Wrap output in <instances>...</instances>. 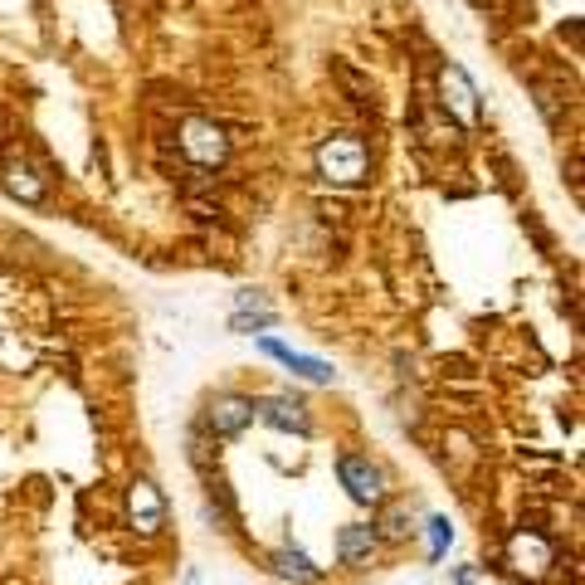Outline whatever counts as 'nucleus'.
Wrapping results in <instances>:
<instances>
[{
	"instance_id": "nucleus-1",
	"label": "nucleus",
	"mask_w": 585,
	"mask_h": 585,
	"mask_svg": "<svg viewBox=\"0 0 585 585\" xmlns=\"http://www.w3.org/2000/svg\"><path fill=\"white\" fill-rule=\"evenodd\" d=\"M318 176L332 181V186H362L371 176V147L356 133H332L318 142Z\"/></svg>"
},
{
	"instance_id": "nucleus-2",
	"label": "nucleus",
	"mask_w": 585,
	"mask_h": 585,
	"mask_svg": "<svg viewBox=\"0 0 585 585\" xmlns=\"http://www.w3.org/2000/svg\"><path fill=\"white\" fill-rule=\"evenodd\" d=\"M176 147H181V157L191 161V167H200V171H220L225 161H230V133H225L215 117H186V123L176 127Z\"/></svg>"
},
{
	"instance_id": "nucleus-3",
	"label": "nucleus",
	"mask_w": 585,
	"mask_h": 585,
	"mask_svg": "<svg viewBox=\"0 0 585 585\" xmlns=\"http://www.w3.org/2000/svg\"><path fill=\"white\" fill-rule=\"evenodd\" d=\"M507 566L532 585L547 581L551 566H557V541L547 532H537V527H517V532L507 537Z\"/></svg>"
},
{
	"instance_id": "nucleus-4",
	"label": "nucleus",
	"mask_w": 585,
	"mask_h": 585,
	"mask_svg": "<svg viewBox=\"0 0 585 585\" xmlns=\"http://www.w3.org/2000/svg\"><path fill=\"white\" fill-rule=\"evenodd\" d=\"M337 479L346 487V497L362 507H381L386 503V473L371 454H356V449H342L337 454Z\"/></svg>"
},
{
	"instance_id": "nucleus-5",
	"label": "nucleus",
	"mask_w": 585,
	"mask_h": 585,
	"mask_svg": "<svg viewBox=\"0 0 585 585\" xmlns=\"http://www.w3.org/2000/svg\"><path fill=\"white\" fill-rule=\"evenodd\" d=\"M435 93H439V107H444V113H449L459 127H479V123H483L479 89H473V79L459 69V64H439Z\"/></svg>"
},
{
	"instance_id": "nucleus-6",
	"label": "nucleus",
	"mask_w": 585,
	"mask_h": 585,
	"mask_svg": "<svg viewBox=\"0 0 585 585\" xmlns=\"http://www.w3.org/2000/svg\"><path fill=\"white\" fill-rule=\"evenodd\" d=\"M205 429H210V439H220V444H230V439H240L249 425H254V400L240 395V390H220V395H210L205 400Z\"/></svg>"
},
{
	"instance_id": "nucleus-7",
	"label": "nucleus",
	"mask_w": 585,
	"mask_h": 585,
	"mask_svg": "<svg viewBox=\"0 0 585 585\" xmlns=\"http://www.w3.org/2000/svg\"><path fill=\"white\" fill-rule=\"evenodd\" d=\"M0 186L15 195L20 205H45V200H49V176H45V167H39L35 157H25V151H10V157L0 161Z\"/></svg>"
},
{
	"instance_id": "nucleus-8",
	"label": "nucleus",
	"mask_w": 585,
	"mask_h": 585,
	"mask_svg": "<svg viewBox=\"0 0 585 585\" xmlns=\"http://www.w3.org/2000/svg\"><path fill=\"white\" fill-rule=\"evenodd\" d=\"M254 415L264 420L268 429H278V435H298V439H308V435H312L308 400L292 395V390H274V395L254 400Z\"/></svg>"
},
{
	"instance_id": "nucleus-9",
	"label": "nucleus",
	"mask_w": 585,
	"mask_h": 585,
	"mask_svg": "<svg viewBox=\"0 0 585 585\" xmlns=\"http://www.w3.org/2000/svg\"><path fill=\"white\" fill-rule=\"evenodd\" d=\"M127 517H133V532L142 537H157L167 527V497L151 479H133L127 487Z\"/></svg>"
},
{
	"instance_id": "nucleus-10",
	"label": "nucleus",
	"mask_w": 585,
	"mask_h": 585,
	"mask_svg": "<svg viewBox=\"0 0 585 585\" xmlns=\"http://www.w3.org/2000/svg\"><path fill=\"white\" fill-rule=\"evenodd\" d=\"M259 352L264 356H274L284 371H292L298 381H312V386H332L337 381V371H332L322 356H308V352H292L288 342H278V337H259Z\"/></svg>"
},
{
	"instance_id": "nucleus-11",
	"label": "nucleus",
	"mask_w": 585,
	"mask_h": 585,
	"mask_svg": "<svg viewBox=\"0 0 585 585\" xmlns=\"http://www.w3.org/2000/svg\"><path fill=\"white\" fill-rule=\"evenodd\" d=\"M268 571H274L278 581H288V585H322V576H328V571H322L302 547H292V541L268 551Z\"/></svg>"
},
{
	"instance_id": "nucleus-12",
	"label": "nucleus",
	"mask_w": 585,
	"mask_h": 585,
	"mask_svg": "<svg viewBox=\"0 0 585 585\" xmlns=\"http://www.w3.org/2000/svg\"><path fill=\"white\" fill-rule=\"evenodd\" d=\"M376 551H381V537H376L371 523H346L337 532V561L352 571H366L376 561Z\"/></svg>"
},
{
	"instance_id": "nucleus-13",
	"label": "nucleus",
	"mask_w": 585,
	"mask_h": 585,
	"mask_svg": "<svg viewBox=\"0 0 585 585\" xmlns=\"http://www.w3.org/2000/svg\"><path fill=\"white\" fill-rule=\"evenodd\" d=\"M274 302L264 298V292H254V288H244L240 298H234V312H230V332H264V328H274Z\"/></svg>"
},
{
	"instance_id": "nucleus-14",
	"label": "nucleus",
	"mask_w": 585,
	"mask_h": 585,
	"mask_svg": "<svg viewBox=\"0 0 585 585\" xmlns=\"http://www.w3.org/2000/svg\"><path fill=\"white\" fill-rule=\"evenodd\" d=\"M376 537L390 541V547H400V541L415 537V517H410L405 503H381V517H376Z\"/></svg>"
},
{
	"instance_id": "nucleus-15",
	"label": "nucleus",
	"mask_w": 585,
	"mask_h": 585,
	"mask_svg": "<svg viewBox=\"0 0 585 585\" xmlns=\"http://www.w3.org/2000/svg\"><path fill=\"white\" fill-rule=\"evenodd\" d=\"M425 541H429V561H444V551L454 547V523H449V517H429V523H425Z\"/></svg>"
},
{
	"instance_id": "nucleus-16",
	"label": "nucleus",
	"mask_w": 585,
	"mask_h": 585,
	"mask_svg": "<svg viewBox=\"0 0 585 585\" xmlns=\"http://www.w3.org/2000/svg\"><path fill=\"white\" fill-rule=\"evenodd\" d=\"M473 576H479V571H473V566H463V571H459V581H454V585H473Z\"/></svg>"
}]
</instances>
